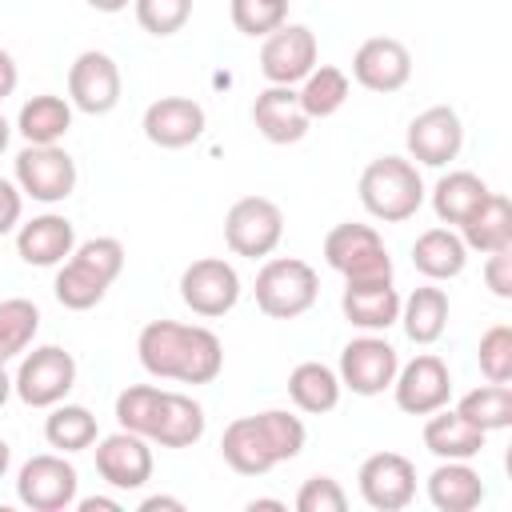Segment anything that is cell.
I'll return each instance as SVG.
<instances>
[{
    "instance_id": "cell-1",
    "label": "cell",
    "mask_w": 512,
    "mask_h": 512,
    "mask_svg": "<svg viewBox=\"0 0 512 512\" xmlns=\"http://www.w3.org/2000/svg\"><path fill=\"white\" fill-rule=\"evenodd\" d=\"M136 356L148 376L180 384H212L224 368V344L204 324L148 320L136 336Z\"/></svg>"
},
{
    "instance_id": "cell-2",
    "label": "cell",
    "mask_w": 512,
    "mask_h": 512,
    "mask_svg": "<svg viewBox=\"0 0 512 512\" xmlns=\"http://www.w3.org/2000/svg\"><path fill=\"white\" fill-rule=\"evenodd\" d=\"M304 420L288 408H264L256 416H236L220 436V456L240 476H264L284 460L304 452Z\"/></svg>"
},
{
    "instance_id": "cell-3",
    "label": "cell",
    "mask_w": 512,
    "mask_h": 512,
    "mask_svg": "<svg viewBox=\"0 0 512 512\" xmlns=\"http://www.w3.org/2000/svg\"><path fill=\"white\" fill-rule=\"evenodd\" d=\"M124 272V244L116 236H92L72 248V256L60 264L52 292L68 312H88L104 300L112 280Z\"/></svg>"
},
{
    "instance_id": "cell-4",
    "label": "cell",
    "mask_w": 512,
    "mask_h": 512,
    "mask_svg": "<svg viewBox=\"0 0 512 512\" xmlns=\"http://www.w3.org/2000/svg\"><path fill=\"white\" fill-rule=\"evenodd\" d=\"M428 188L420 180V168L408 156H376L360 172V204L372 220L404 224L420 212Z\"/></svg>"
},
{
    "instance_id": "cell-5",
    "label": "cell",
    "mask_w": 512,
    "mask_h": 512,
    "mask_svg": "<svg viewBox=\"0 0 512 512\" xmlns=\"http://www.w3.org/2000/svg\"><path fill=\"white\" fill-rule=\"evenodd\" d=\"M256 308L272 320L304 316L320 296V276L300 256H268L256 272Z\"/></svg>"
},
{
    "instance_id": "cell-6",
    "label": "cell",
    "mask_w": 512,
    "mask_h": 512,
    "mask_svg": "<svg viewBox=\"0 0 512 512\" xmlns=\"http://www.w3.org/2000/svg\"><path fill=\"white\" fill-rule=\"evenodd\" d=\"M324 260L344 280H392V256L372 224H336L324 236Z\"/></svg>"
},
{
    "instance_id": "cell-7",
    "label": "cell",
    "mask_w": 512,
    "mask_h": 512,
    "mask_svg": "<svg viewBox=\"0 0 512 512\" xmlns=\"http://www.w3.org/2000/svg\"><path fill=\"white\" fill-rule=\"evenodd\" d=\"M72 388H76V356L60 344H40V348L24 352L20 368L12 376V392L28 408H52V404L68 400Z\"/></svg>"
},
{
    "instance_id": "cell-8",
    "label": "cell",
    "mask_w": 512,
    "mask_h": 512,
    "mask_svg": "<svg viewBox=\"0 0 512 512\" xmlns=\"http://www.w3.org/2000/svg\"><path fill=\"white\" fill-rule=\"evenodd\" d=\"M284 240V212L268 196H240L224 216V244L236 256L268 260Z\"/></svg>"
},
{
    "instance_id": "cell-9",
    "label": "cell",
    "mask_w": 512,
    "mask_h": 512,
    "mask_svg": "<svg viewBox=\"0 0 512 512\" xmlns=\"http://www.w3.org/2000/svg\"><path fill=\"white\" fill-rule=\"evenodd\" d=\"M76 160L60 148V144H24L16 152V168L12 180L24 196L40 200V204H60L76 192Z\"/></svg>"
},
{
    "instance_id": "cell-10",
    "label": "cell",
    "mask_w": 512,
    "mask_h": 512,
    "mask_svg": "<svg viewBox=\"0 0 512 512\" xmlns=\"http://www.w3.org/2000/svg\"><path fill=\"white\" fill-rule=\"evenodd\" d=\"M76 492H80V476L64 460V452L28 456L16 472V496L32 512H64L76 504Z\"/></svg>"
},
{
    "instance_id": "cell-11",
    "label": "cell",
    "mask_w": 512,
    "mask_h": 512,
    "mask_svg": "<svg viewBox=\"0 0 512 512\" xmlns=\"http://www.w3.org/2000/svg\"><path fill=\"white\" fill-rule=\"evenodd\" d=\"M396 368H400V352L380 332H364V336H356L340 348L336 376L356 396H380L384 388H392Z\"/></svg>"
},
{
    "instance_id": "cell-12",
    "label": "cell",
    "mask_w": 512,
    "mask_h": 512,
    "mask_svg": "<svg viewBox=\"0 0 512 512\" xmlns=\"http://www.w3.org/2000/svg\"><path fill=\"white\" fill-rule=\"evenodd\" d=\"M180 300L196 316L216 320V316L236 308V300H240V272L224 256H200V260H192L180 272Z\"/></svg>"
},
{
    "instance_id": "cell-13",
    "label": "cell",
    "mask_w": 512,
    "mask_h": 512,
    "mask_svg": "<svg viewBox=\"0 0 512 512\" xmlns=\"http://www.w3.org/2000/svg\"><path fill=\"white\" fill-rule=\"evenodd\" d=\"M404 144H408V156L424 168H444L460 156L464 148V120L456 108L448 104H432L424 112H416L408 120V132H404Z\"/></svg>"
},
{
    "instance_id": "cell-14",
    "label": "cell",
    "mask_w": 512,
    "mask_h": 512,
    "mask_svg": "<svg viewBox=\"0 0 512 512\" xmlns=\"http://www.w3.org/2000/svg\"><path fill=\"white\" fill-rule=\"evenodd\" d=\"M360 500L376 512H400L416 500V464L400 452H372L356 472Z\"/></svg>"
},
{
    "instance_id": "cell-15",
    "label": "cell",
    "mask_w": 512,
    "mask_h": 512,
    "mask_svg": "<svg viewBox=\"0 0 512 512\" xmlns=\"http://www.w3.org/2000/svg\"><path fill=\"white\" fill-rule=\"evenodd\" d=\"M392 396H396L400 412L428 416V412H436L452 400V372L436 352H420V356H412L408 364L396 368Z\"/></svg>"
},
{
    "instance_id": "cell-16",
    "label": "cell",
    "mask_w": 512,
    "mask_h": 512,
    "mask_svg": "<svg viewBox=\"0 0 512 512\" xmlns=\"http://www.w3.org/2000/svg\"><path fill=\"white\" fill-rule=\"evenodd\" d=\"M120 68L108 52L88 48L68 68V104L88 116H108L120 104Z\"/></svg>"
},
{
    "instance_id": "cell-17",
    "label": "cell",
    "mask_w": 512,
    "mask_h": 512,
    "mask_svg": "<svg viewBox=\"0 0 512 512\" xmlns=\"http://www.w3.org/2000/svg\"><path fill=\"white\" fill-rule=\"evenodd\" d=\"M316 32L308 24H280L260 44V72L268 84H300L316 68Z\"/></svg>"
},
{
    "instance_id": "cell-18",
    "label": "cell",
    "mask_w": 512,
    "mask_h": 512,
    "mask_svg": "<svg viewBox=\"0 0 512 512\" xmlns=\"http://www.w3.org/2000/svg\"><path fill=\"white\" fill-rule=\"evenodd\" d=\"M352 80L368 92H400L412 80V52L396 36H368L352 56Z\"/></svg>"
},
{
    "instance_id": "cell-19",
    "label": "cell",
    "mask_w": 512,
    "mask_h": 512,
    "mask_svg": "<svg viewBox=\"0 0 512 512\" xmlns=\"http://www.w3.org/2000/svg\"><path fill=\"white\" fill-rule=\"evenodd\" d=\"M96 472L116 492H136L152 480V448L144 436L120 428L96 444Z\"/></svg>"
},
{
    "instance_id": "cell-20",
    "label": "cell",
    "mask_w": 512,
    "mask_h": 512,
    "mask_svg": "<svg viewBox=\"0 0 512 512\" xmlns=\"http://www.w3.org/2000/svg\"><path fill=\"white\" fill-rule=\"evenodd\" d=\"M144 136L156 144V148H188L204 136L208 128V116L204 108L192 100V96H160L144 108V120H140Z\"/></svg>"
},
{
    "instance_id": "cell-21",
    "label": "cell",
    "mask_w": 512,
    "mask_h": 512,
    "mask_svg": "<svg viewBox=\"0 0 512 512\" xmlns=\"http://www.w3.org/2000/svg\"><path fill=\"white\" fill-rule=\"evenodd\" d=\"M76 248V224L60 212H40L16 228V256L32 268H56Z\"/></svg>"
},
{
    "instance_id": "cell-22",
    "label": "cell",
    "mask_w": 512,
    "mask_h": 512,
    "mask_svg": "<svg viewBox=\"0 0 512 512\" xmlns=\"http://www.w3.org/2000/svg\"><path fill=\"white\" fill-rule=\"evenodd\" d=\"M252 124L268 144H296L308 136V112L300 108L296 84H268L252 100Z\"/></svg>"
},
{
    "instance_id": "cell-23",
    "label": "cell",
    "mask_w": 512,
    "mask_h": 512,
    "mask_svg": "<svg viewBox=\"0 0 512 512\" xmlns=\"http://www.w3.org/2000/svg\"><path fill=\"white\" fill-rule=\"evenodd\" d=\"M340 312L352 328L388 332L400 320V292L392 288V280H344Z\"/></svg>"
},
{
    "instance_id": "cell-24",
    "label": "cell",
    "mask_w": 512,
    "mask_h": 512,
    "mask_svg": "<svg viewBox=\"0 0 512 512\" xmlns=\"http://www.w3.org/2000/svg\"><path fill=\"white\" fill-rule=\"evenodd\" d=\"M488 444V432H480L476 424H468L456 408H436L428 412L424 420V448L436 456V460H472L480 456Z\"/></svg>"
},
{
    "instance_id": "cell-25",
    "label": "cell",
    "mask_w": 512,
    "mask_h": 512,
    "mask_svg": "<svg viewBox=\"0 0 512 512\" xmlns=\"http://www.w3.org/2000/svg\"><path fill=\"white\" fill-rule=\"evenodd\" d=\"M424 488L436 512H472L484 500V480L468 460H440Z\"/></svg>"
},
{
    "instance_id": "cell-26",
    "label": "cell",
    "mask_w": 512,
    "mask_h": 512,
    "mask_svg": "<svg viewBox=\"0 0 512 512\" xmlns=\"http://www.w3.org/2000/svg\"><path fill=\"white\" fill-rule=\"evenodd\" d=\"M208 428V416L200 408V400L184 396V392H168L160 396V412H156V428H152V444L160 448H192Z\"/></svg>"
},
{
    "instance_id": "cell-27",
    "label": "cell",
    "mask_w": 512,
    "mask_h": 512,
    "mask_svg": "<svg viewBox=\"0 0 512 512\" xmlns=\"http://www.w3.org/2000/svg\"><path fill=\"white\" fill-rule=\"evenodd\" d=\"M460 240L468 244V252H500L512 248V204L504 192H488L484 204L460 224Z\"/></svg>"
},
{
    "instance_id": "cell-28",
    "label": "cell",
    "mask_w": 512,
    "mask_h": 512,
    "mask_svg": "<svg viewBox=\"0 0 512 512\" xmlns=\"http://www.w3.org/2000/svg\"><path fill=\"white\" fill-rule=\"evenodd\" d=\"M412 264L424 280H452L468 264V244L452 228H428L412 244Z\"/></svg>"
},
{
    "instance_id": "cell-29",
    "label": "cell",
    "mask_w": 512,
    "mask_h": 512,
    "mask_svg": "<svg viewBox=\"0 0 512 512\" xmlns=\"http://www.w3.org/2000/svg\"><path fill=\"white\" fill-rule=\"evenodd\" d=\"M396 324H404V336L412 344H436L448 328V292L436 288V284L412 288L400 300V320Z\"/></svg>"
},
{
    "instance_id": "cell-30",
    "label": "cell",
    "mask_w": 512,
    "mask_h": 512,
    "mask_svg": "<svg viewBox=\"0 0 512 512\" xmlns=\"http://www.w3.org/2000/svg\"><path fill=\"white\" fill-rule=\"evenodd\" d=\"M488 192H492V188H488L476 172L452 168V172H444V176L436 180V188H432V212H436L440 224H456V228H460V224L484 204Z\"/></svg>"
},
{
    "instance_id": "cell-31",
    "label": "cell",
    "mask_w": 512,
    "mask_h": 512,
    "mask_svg": "<svg viewBox=\"0 0 512 512\" xmlns=\"http://www.w3.org/2000/svg\"><path fill=\"white\" fill-rule=\"evenodd\" d=\"M340 392H344V384H340L336 368H328L320 360H304L288 372V400L308 416L332 412L340 404Z\"/></svg>"
},
{
    "instance_id": "cell-32",
    "label": "cell",
    "mask_w": 512,
    "mask_h": 512,
    "mask_svg": "<svg viewBox=\"0 0 512 512\" xmlns=\"http://www.w3.org/2000/svg\"><path fill=\"white\" fill-rule=\"evenodd\" d=\"M68 128H72V104L52 92L24 100V108L16 116V132L24 136V144H60L68 136Z\"/></svg>"
},
{
    "instance_id": "cell-33",
    "label": "cell",
    "mask_w": 512,
    "mask_h": 512,
    "mask_svg": "<svg viewBox=\"0 0 512 512\" xmlns=\"http://www.w3.org/2000/svg\"><path fill=\"white\" fill-rule=\"evenodd\" d=\"M96 436H100L96 416H92L84 404H68V400H60V404L48 408V420H44V440H48V448L72 456V452L92 448Z\"/></svg>"
},
{
    "instance_id": "cell-34",
    "label": "cell",
    "mask_w": 512,
    "mask_h": 512,
    "mask_svg": "<svg viewBox=\"0 0 512 512\" xmlns=\"http://www.w3.org/2000/svg\"><path fill=\"white\" fill-rule=\"evenodd\" d=\"M348 92H352V80H348V72L336 68V64H320V68H312V72L300 80V88H296L300 108L308 112V120L336 116V112L344 108Z\"/></svg>"
},
{
    "instance_id": "cell-35",
    "label": "cell",
    "mask_w": 512,
    "mask_h": 512,
    "mask_svg": "<svg viewBox=\"0 0 512 512\" xmlns=\"http://www.w3.org/2000/svg\"><path fill=\"white\" fill-rule=\"evenodd\" d=\"M456 412L476 424L480 432H504L512 424V388L508 384H480V388H468L456 404Z\"/></svg>"
},
{
    "instance_id": "cell-36",
    "label": "cell",
    "mask_w": 512,
    "mask_h": 512,
    "mask_svg": "<svg viewBox=\"0 0 512 512\" xmlns=\"http://www.w3.org/2000/svg\"><path fill=\"white\" fill-rule=\"evenodd\" d=\"M40 332V308L24 296L0 300V364L24 356Z\"/></svg>"
},
{
    "instance_id": "cell-37",
    "label": "cell",
    "mask_w": 512,
    "mask_h": 512,
    "mask_svg": "<svg viewBox=\"0 0 512 512\" xmlns=\"http://www.w3.org/2000/svg\"><path fill=\"white\" fill-rule=\"evenodd\" d=\"M160 396H164V388H156V384H128V388L116 396V424L148 440L152 428H156Z\"/></svg>"
},
{
    "instance_id": "cell-38",
    "label": "cell",
    "mask_w": 512,
    "mask_h": 512,
    "mask_svg": "<svg viewBox=\"0 0 512 512\" xmlns=\"http://www.w3.org/2000/svg\"><path fill=\"white\" fill-rule=\"evenodd\" d=\"M228 16H232V28L244 32V36H268L276 32L280 24H288V0H232L228 4Z\"/></svg>"
},
{
    "instance_id": "cell-39",
    "label": "cell",
    "mask_w": 512,
    "mask_h": 512,
    "mask_svg": "<svg viewBox=\"0 0 512 512\" xmlns=\"http://www.w3.org/2000/svg\"><path fill=\"white\" fill-rule=\"evenodd\" d=\"M132 12L148 36H176L192 20V0H132Z\"/></svg>"
},
{
    "instance_id": "cell-40",
    "label": "cell",
    "mask_w": 512,
    "mask_h": 512,
    "mask_svg": "<svg viewBox=\"0 0 512 512\" xmlns=\"http://www.w3.org/2000/svg\"><path fill=\"white\" fill-rule=\"evenodd\" d=\"M476 360H480V372H484L492 384H508V380H512V328H508V324H492V328L480 336Z\"/></svg>"
},
{
    "instance_id": "cell-41",
    "label": "cell",
    "mask_w": 512,
    "mask_h": 512,
    "mask_svg": "<svg viewBox=\"0 0 512 512\" xmlns=\"http://www.w3.org/2000/svg\"><path fill=\"white\" fill-rule=\"evenodd\" d=\"M348 496L332 476H308L296 492V512H344Z\"/></svg>"
},
{
    "instance_id": "cell-42",
    "label": "cell",
    "mask_w": 512,
    "mask_h": 512,
    "mask_svg": "<svg viewBox=\"0 0 512 512\" xmlns=\"http://www.w3.org/2000/svg\"><path fill=\"white\" fill-rule=\"evenodd\" d=\"M484 284L492 288V296L512 300V248L488 252V260H484Z\"/></svg>"
},
{
    "instance_id": "cell-43",
    "label": "cell",
    "mask_w": 512,
    "mask_h": 512,
    "mask_svg": "<svg viewBox=\"0 0 512 512\" xmlns=\"http://www.w3.org/2000/svg\"><path fill=\"white\" fill-rule=\"evenodd\" d=\"M20 216H24V192L16 188V180L0 176V236L20 228Z\"/></svg>"
},
{
    "instance_id": "cell-44",
    "label": "cell",
    "mask_w": 512,
    "mask_h": 512,
    "mask_svg": "<svg viewBox=\"0 0 512 512\" xmlns=\"http://www.w3.org/2000/svg\"><path fill=\"white\" fill-rule=\"evenodd\" d=\"M16 84H20V68H16V60H12V52L0 48V100H8V96L16 92Z\"/></svg>"
},
{
    "instance_id": "cell-45",
    "label": "cell",
    "mask_w": 512,
    "mask_h": 512,
    "mask_svg": "<svg viewBox=\"0 0 512 512\" xmlns=\"http://www.w3.org/2000/svg\"><path fill=\"white\" fill-rule=\"evenodd\" d=\"M72 508H80V512H124V504L112 500V496H76Z\"/></svg>"
},
{
    "instance_id": "cell-46",
    "label": "cell",
    "mask_w": 512,
    "mask_h": 512,
    "mask_svg": "<svg viewBox=\"0 0 512 512\" xmlns=\"http://www.w3.org/2000/svg\"><path fill=\"white\" fill-rule=\"evenodd\" d=\"M160 508L184 512V500H176V496H144V500H140V512H160Z\"/></svg>"
},
{
    "instance_id": "cell-47",
    "label": "cell",
    "mask_w": 512,
    "mask_h": 512,
    "mask_svg": "<svg viewBox=\"0 0 512 512\" xmlns=\"http://www.w3.org/2000/svg\"><path fill=\"white\" fill-rule=\"evenodd\" d=\"M88 8H96V12H104V16H112V12H124L132 0H84Z\"/></svg>"
},
{
    "instance_id": "cell-48",
    "label": "cell",
    "mask_w": 512,
    "mask_h": 512,
    "mask_svg": "<svg viewBox=\"0 0 512 512\" xmlns=\"http://www.w3.org/2000/svg\"><path fill=\"white\" fill-rule=\"evenodd\" d=\"M8 396H12V376H8V368L0 364V408L8 404Z\"/></svg>"
},
{
    "instance_id": "cell-49",
    "label": "cell",
    "mask_w": 512,
    "mask_h": 512,
    "mask_svg": "<svg viewBox=\"0 0 512 512\" xmlns=\"http://www.w3.org/2000/svg\"><path fill=\"white\" fill-rule=\"evenodd\" d=\"M256 508H272V512H284V500H248V512H256Z\"/></svg>"
},
{
    "instance_id": "cell-50",
    "label": "cell",
    "mask_w": 512,
    "mask_h": 512,
    "mask_svg": "<svg viewBox=\"0 0 512 512\" xmlns=\"http://www.w3.org/2000/svg\"><path fill=\"white\" fill-rule=\"evenodd\" d=\"M8 464H12V448H8V440L0 436V480H4V472H8Z\"/></svg>"
},
{
    "instance_id": "cell-51",
    "label": "cell",
    "mask_w": 512,
    "mask_h": 512,
    "mask_svg": "<svg viewBox=\"0 0 512 512\" xmlns=\"http://www.w3.org/2000/svg\"><path fill=\"white\" fill-rule=\"evenodd\" d=\"M8 140H12V124L4 120V112H0V152L8 148Z\"/></svg>"
}]
</instances>
